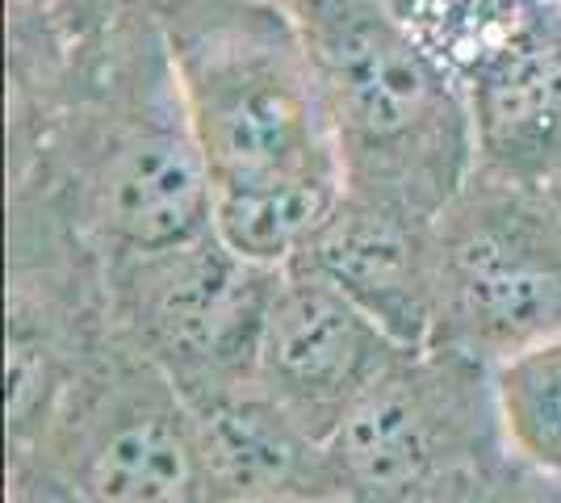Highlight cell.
Returning a JSON list of instances; mask_svg holds the SVG:
<instances>
[{
	"label": "cell",
	"instance_id": "obj_7",
	"mask_svg": "<svg viewBox=\"0 0 561 503\" xmlns=\"http://www.w3.org/2000/svg\"><path fill=\"white\" fill-rule=\"evenodd\" d=\"M164 277L156 298V328L172 353L202 365H227L243 348H260L273 294L260 264L239 261L218 236L164 252Z\"/></svg>",
	"mask_w": 561,
	"mask_h": 503
},
{
	"label": "cell",
	"instance_id": "obj_4",
	"mask_svg": "<svg viewBox=\"0 0 561 503\" xmlns=\"http://www.w3.org/2000/svg\"><path fill=\"white\" fill-rule=\"evenodd\" d=\"M390 335L352 302L323 273L294 264V277L273 294L260 361L277 390L280 408L298 424L310 415H335V428L348 403L381 374V348Z\"/></svg>",
	"mask_w": 561,
	"mask_h": 503
},
{
	"label": "cell",
	"instance_id": "obj_13",
	"mask_svg": "<svg viewBox=\"0 0 561 503\" xmlns=\"http://www.w3.org/2000/svg\"><path fill=\"white\" fill-rule=\"evenodd\" d=\"M340 454L369 487H407L427 461V432L411 395L377 374L340 420Z\"/></svg>",
	"mask_w": 561,
	"mask_h": 503
},
{
	"label": "cell",
	"instance_id": "obj_3",
	"mask_svg": "<svg viewBox=\"0 0 561 503\" xmlns=\"http://www.w3.org/2000/svg\"><path fill=\"white\" fill-rule=\"evenodd\" d=\"M469 206L445 248V286L469 332L503 348L561 335V222L528 190Z\"/></svg>",
	"mask_w": 561,
	"mask_h": 503
},
{
	"label": "cell",
	"instance_id": "obj_12",
	"mask_svg": "<svg viewBox=\"0 0 561 503\" xmlns=\"http://www.w3.org/2000/svg\"><path fill=\"white\" fill-rule=\"evenodd\" d=\"M381 4L461 84L549 18V0H381Z\"/></svg>",
	"mask_w": 561,
	"mask_h": 503
},
{
	"label": "cell",
	"instance_id": "obj_9",
	"mask_svg": "<svg viewBox=\"0 0 561 503\" xmlns=\"http://www.w3.org/2000/svg\"><path fill=\"white\" fill-rule=\"evenodd\" d=\"M202 466L214 495H298L310 470V445L302 424L280 408L260 399H234L206 415Z\"/></svg>",
	"mask_w": 561,
	"mask_h": 503
},
{
	"label": "cell",
	"instance_id": "obj_6",
	"mask_svg": "<svg viewBox=\"0 0 561 503\" xmlns=\"http://www.w3.org/2000/svg\"><path fill=\"white\" fill-rule=\"evenodd\" d=\"M105 227L139 252H172L214 231V176L181 130H142L122 147L105 176Z\"/></svg>",
	"mask_w": 561,
	"mask_h": 503
},
{
	"label": "cell",
	"instance_id": "obj_17",
	"mask_svg": "<svg viewBox=\"0 0 561 503\" xmlns=\"http://www.w3.org/2000/svg\"><path fill=\"white\" fill-rule=\"evenodd\" d=\"M549 4H561V0H549Z\"/></svg>",
	"mask_w": 561,
	"mask_h": 503
},
{
	"label": "cell",
	"instance_id": "obj_11",
	"mask_svg": "<svg viewBox=\"0 0 561 503\" xmlns=\"http://www.w3.org/2000/svg\"><path fill=\"white\" fill-rule=\"evenodd\" d=\"M202 449L172 420H130L101 445L89 470L93 503H197L202 500Z\"/></svg>",
	"mask_w": 561,
	"mask_h": 503
},
{
	"label": "cell",
	"instance_id": "obj_14",
	"mask_svg": "<svg viewBox=\"0 0 561 503\" xmlns=\"http://www.w3.org/2000/svg\"><path fill=\"white\" fill-rule=\"evenodd\" d=\"M494 390L515 449L540 470H561V335L512 353Z\"/></svg>",
	"mask_w": 561,
	"mask_h": 503
},
{
	"label": "cell",
	"instance_id": "obj_10",
	"mask_svg": "<svg viewBox=\"0 0 561 503\" xmlns=\"http://www.w3.org/2000/svg\"><path fill=\"white\" fill-rule=\"evenodd\" d=\"M348 202L344 172L280 181L260 190L214 193V236L239 261L273 268L289 264Z\"/></svg>",
	"mask_w": 561,
	"mask_h": 503
},
{
	"label": "cell",
	"instance_id": "obj_5",
	"mask_svg": "<svg viewBox=\"0 0 561 503\" xmlns=\"http://www.w3.org/2000/svg\"><path fill=\"white\" fill-rule=\"evenodd\" d=\"M473 156L494 185L537 190L561 176V25L545 22L466 84Z\"/></svg>",
	"mask_w": 561,
	"mask_h": 503
},
{
	"label": "cell",
	"instance_id": "obj_16",
	"mask_svg": "<svg viewBox=\"0 0 561 503\" xmlns=\"http://www.w3.org/2000/svg\"><path fill=\"white\" fill-rule=\"evenodd\" d=\"M206 503H310L302 495H206Z\"/></svg>",
	"mask_w": 561,
	"mask_h": 503
},
{
	"label": "cell",
	"instance_id": "obj_8",
	"mask_svg": "<svg viewBox=\"0 0 561 503\" xmlns=\"http://www.w3.org/2000/svg\"><path fill=\"white\" fill-rule=\"evenodd\" d=\"M289 264H306L335 282L390 340L415 344L432 319L407 218L386 215L377 206L348 197Z\"/></svg>",
	"mask_w": 561,
	"mask_h": 503
},
{
	"label": "cell",
	"instance_id": "obj_1",
	"mask_svg": "<svg viewBox=\"0 0 561 503\" xmlns=\"http://www.w3.org/2000/svg\"><path fill=\"white\" fill-rule=\"evenodd\" d=\"M294 18L328 93L348 197L407 222L436 215L473 156L461 80L381 0H298Z\"/></svg>",
	"mask_w": 561,
	"mask_h": 503
},
{
	"label": "cell",
	"instance_id": "obj_2",
	"mask_svg": "<svg viewBox=\"0 0 561 503\" xmlns=\"http://www.w3.org/2000/svg\"><path fill=\"white\" fill-rule=\"evenodd\" d=\"M168 43L181 114L214 193L344 172L328 93L294 13L260 0H193L172 18Z\"/></svg>",
	"mask_w": 561,
	"mask_h": 503
},
{
	"label": "cell",
	"instance_id": "obj_15",
	"mask_svg": "<svg viewBox=\"0 0 561 503\" xmlns=\"http://www.w3.org/2000/svg\"><path fill=\"white\" fill-rule=\"evenodd\" d=\"M4 378H9V395H4L9 420L22 424L25 415H30V408H34V399H38V390H43V357H38V348L30 340H22V335L9 340Z\"/></svg>",
	"mask_w": 561,
	"mask_h": 503
}]
</instances>
